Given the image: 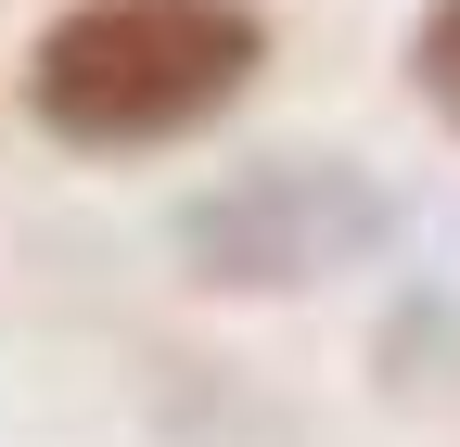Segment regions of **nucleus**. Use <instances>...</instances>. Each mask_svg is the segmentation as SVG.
Here are the masks:
<instances>
[{
    "mask_svg": "<svg viewBox=\"0 0 460 447\" xmlns=\"http://www.w3.org/2000/svg\"><path fill=\"white\" fill-rule=\"evenodd\" d=\"M410 90H422V116L460 141V0H422L410 13Z\"/></svg>",
    "mask_w": 460,
    "mask_h": 447,
    "instance_id": "obj_3",
    "label": "nucleus"
},
{
    "mask_svg": "<svg viewBox=\"0 0 460 447\" xmlns=\"http://www.w3.org/2000/svg\"><path fill=\"white\" fill-rule=\"evenodd\" d=\"M396 231H410V205L358 153H243L166 217V256H180L192 294L281 307V294H332L358 268H384Z\"/></svg>",
    "mask_w": 460,
    "mask_h": 447,
    "instance_id": "obj_2",
    "label": "nucleus"
},
{
    "mask_svg": "<svg viewBox=\"0 0 460 447\" xmlns=\"http://www.w3.org/2000/svg\"><path fill=\"white\" fill-rule=\"evenodd\" d=\"M269 77V0H65L26 39V128L90 166L217 128Z\"/></svg>",
    "mask_w": 460,
    "mask_h": 447,
    "instance_id": "obj_1",
    "label": "nucleus"
}]
</instances>
